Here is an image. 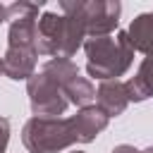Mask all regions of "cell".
<instances>
[{"label":"cell","instance_id":"5bb4252c","mask_svg":"<svg viewBox=\"0 0 153 153\" xmlns=\"http://www.w3.org/2000/svg\"><path fill=\"white\" fill-rule=\"evenodd\" d=\"M141 153H153V146H148L146 151H141Z\"/></svg>","mask_w":153,"mask_h":153},{"label":"cell","instance_id":"6da1fadb","mask_svg":"<svg viewBox=\"0 0 153 153\" xmlns=\"http://www.w3.org/2000/svg\"><path fill=\"white\" fill-rule=\"evenodd\" d=\"M86 72L93 79L110 81L122 76L134 62V48L127 38V31H117L115 36L86 38Z\"/></svg>","mask_w":153,"mask_h":153},{"label":"cell","instance_id":"30bf717a","mask_svg":"<svg viewBox=\"0 0 153 153\" xmlns=\"http://www.w3.org/2000/svg\"><path fill=\"white\" fill-rule=\"evenodd\" d=\"M127 38L134 50L146 53V55L153 53V10L131 19V24L127 29Z\"/></svg>","mask_w":153,"mask_h":153},{"label":"cell","instance_id":"9c48e42d","mask_svg":"<svg viewBox=\"0 0 153 153\" xmlns=\"http://www.w3.org/2000/svg\"><path fill=\"white\" fill-rule=\"evenodd\" d=\"M124 84H127L129 103H131V100H134V103H141V100H146V98L153 96V53H148V55L141 60L136 74H134L131 79H127Z\"/></svg>","mask_w":153,"mask_h":153},{"label":"cell","instance_id":"3957f363","mask_svg":"<svg viewBox=\"0 0 153 153\" xmlns=\"http://www.w3.org/2000/svg\"><path fill=\"white\" fill-rule=\"evenodd\" d=\"M22 143L29 153H57L79 141L72 117H31L22 129Z\"/></svg>","mask_w":153,"mask_h":153},{"label":"cell","instance_id":"7c38bea8","mask_svg":"<svg viewBox=\"0 0 153 153\" xmlns=\"http://www.w3.org/2000/svg\"><path fill=\"white\" fill-rule=\"evenodd\" d=\"M112 153H141V151H136V148L129 146V143H120V146L112 148Z\"/></svg>","mask_w":153,"mask_h":153},{"label":"cell","instance_id":"2e32d148","mask_svg":"<svg viewBox=\"0 0 153 153\" xmlns=\"http://www.w3.org/2000/svg\"><path fill=\"white\" fill-rule=\"evenodd\" d=\"M74 153H84V151H74Z\"/></svg>","mask_w":153,"mask_h":153},{"label":"cell","instance_id":"8fae6325","mask_svg":"<svg viewBox=\"0 0 153 153\" xmlns=\"http://www.w3.org/2000/svg\"><path fill=\"white\" fill-rule=\"evenodd\" d=\"M7 143H10V120L0 117V153L7 151Z\"/></svg>","mask_w":153,"mask_h":153},{"label":"cell","instance_id":"ba28073f","mask_svg":"<svg viewBox=\"0 0 153 153\" xmlns=\"http://www.w3.org/2000/svg\"><path fill=\"white\" fill-rule=\"evenodd\" d=\"M72 122H74V131H76V141L79 143H88L93 141L110 122V117L98 108V105H88V108H81L76 115H72Z\"/></svg>","mask_w":153,"mask_h":153},{"label":"cell","instance_id":"7a4b0ae2","mask_svg":"<svg viewBox=\"0 0 153 153\" xmlns=\"http://www.w3.org/2000/svg\"><path fill=\"white\" fill-rule=\"evenodd\" d=\"M38 55H48L53 60H69L86 43V31L79 19L57 12H43L36 24Z\"/></svg>","mask_w":153,"mask_h":153},{"label":"cell","instance_id":"8992f818","mask_svg":"<svg viewBox=\"0 0 153 153\" xmlns=\"http://www.w3.org/2000/svg\"><path fill=\"white\" fill-rule=\"evenodd\" d=\"M26 93H29V105L33 117H60L69 105L57 81L43 69L26 81Z\"/></svg>","mask_w":153,"mask_h":153},{"label":"cell","instance_id":"277c9868","mask_svg":"<svg viewBox=\"0 0 153 153\" xmlns=\"http://www.w3.org/2000/svg\"><path fill=\"white\" fill-rule=\"evenodd\" d=\"M60 10L62 14H69L81 22L86 38H98V36H110L117 29L122 5L117 0H86V2L62 0Z\"/></svg>","mask_w":153,"mask_h":153},{"label":"cell","instance_id":"9a60e30c","mask_svg":"<svg viewBox=\"0 0 153 153\" xmlns=\"http://www.w3.org/2000/svg\"><path fill=\"white\" fill-rule=\"evenodd\" d=\"M0 74H5V69H2V57H0Z\"/></svg>","mask_w":153,"mask_h":153},{"label":"cell","instance_id":"5b68a950","mask_svg":"<svg viewBox=\"0 0 153 153\" xmlns=\"http://www.w3.org/2000/svg\"><path fill=\"white\" fill-rule=\"evenodd\" d=\"M43 72L50 74V76L57 81V86L62 88L65 98H67L72 105H76L79 110H81V108H88V105L93 103L96 88H93V84H91L86 76L79 74V67H76L72 60H48V62L43 65Z\"/></svg>","mask_w":153,"mask_h":153},{"label":"cell","instance_id":"52a82bcc","mask_svg":"<svg viewBox=\"0 0 153 153\" xmlns=\"http://www.w3.org/2000/svg\"><path fill=\"white\" fill-rule=\"evenodd\" d=\"M96 105L108 115V117H117L124 112V108L129 105V93H127V84L120 79H110V81H100L98 91H96Z\"/></svg>","mask_w":153,"mask_h":153},{"label":"cell","instance_id":"4fadbf2b","mask_svg":"<svg viewBox=\"0 0 153 153\" xmlns=\"http://www.w3.org/2000/svg\"><path fill=\"white\" fill-rule=\"evenodd\" d=\"M7 19H10V7L0 2V24H2V22H7Z\"/></svg>","mask_w":153,"mask_h":153}]
</instances>
